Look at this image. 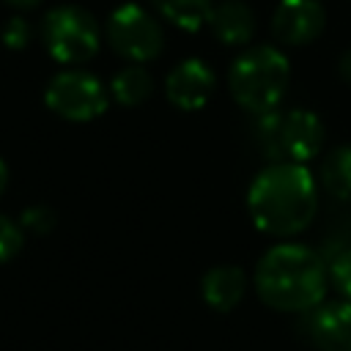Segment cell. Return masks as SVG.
Returning a JSON list of instances; mask_svg holds the SVG:
<instances>
[{
    "instance_id": "d6986e66",
    "label": "cell",
    "mask_w": 351,
    "mask_h": 351,
    "mask_svg": "<svg viewBox=\"0 0 351 351\" xmlns=\"http://www.w3.org/2000/svg\"><path fill=\"white\" fill-rule=\"evenodd\" d=\"M22 228L33 233H49L55 228V211L47 206H30L22 211Z\"/></svg>"
},
{
    "instance_id": "5b68a950",
    "label": "cell",
    "mask_w": 351,
    "mask_h": 351,
    "mask_svg": "<svg viewBox=\"0 0 351 351\" xmlns=\"http://www.w3.org/2000/svg\"><path fill=\"white\" fill-rule=\"evenodd\" d=\"M41 38L47 52L66 66L85 63L99 49V25L80 5H58L44 16Z\"/></svg>"
},
{
    "instance_id": "52a82bcc",
    "label": "cell",
    "mask_w": 351,
    "mask_h": 351,
    "mask_svg": "<svg viewBox=\"0 0 351 351\" xmlns=\"http://www.w3.org/2000/svg\"><path fill=\"white\" fill-rule=\"evenodd\" d=\"M107 38H110L112 49L132 63L154 60L165 44L159 22L137 3H123L110 14Z\"/></svg>"
},
{
    "instance_id": "ffe728a7",
    "label": "cell",
    "mask_w": 351,
    "mask_h": 351,
    "mask_svg": "<svg viewBox=\"0 0 351 351\" xmlns=\"http://www.w3.org/2000/svg\"><path fill=\"white\" fill-rule=\"evenodd\" d=\"M340 77L351 85V49H346L343 58H340Z\"/></svg>"
},
{
    "instance_id": "ac0fdd59",
    "label": "cell",
    "mask_w": 351,
    "mask_h": 351,
    "mask_svg": "<svg viewBox=\"0 0 351 351\" xmlns=\"http://www.w3.org/2000/svg\"><path fill=\"white\" fill-rule=\"evenodd\" d=\"M0 38H3V44L8 49H25L27 41H30V25H27V19H22V16L5 19V25L0 30Z\"/></svg>"
},
{
    "instance_id": "4fadbf2b",
    "label": "cell",
    "mask_w": 351,
    "mask_h": 351,
    "mask_svg": "<svg viewBox=\"0 0 351 351\" xmlns=\"http://www.w3.org/2000/svg\"><path fill=\"white\" fill-rule=\"evenodd\" d=\"M112 96L118 104H126V107H134V104H143L151 90H154V80L148 74V69H143L140 63H132L126 69H121L115 77H112V85H110Z\"/></svg>"
},
{
    "instance_id": "7402d4cb",
    "label": "cell",
    "mask_w": 351,
    "mask_h": 351,
    "mask_svg": "<svg viewBox=\"0 0 351 351\" xmlns=\"http://www.w3.org/2000/svg\"><path fill=\"white\" fill-rule=\"evenodd\" d=\"M5 184H8V167H5V162L0 159V195H3V189H5Z\"/></svg>"
},
{
    "instance_id": "8fae6325",
    "label": "cell",
    "mask_w": 351,
    "mask_h": 351,
    "mask_svg": "<svg viewBox=\"0 0 351 351\" xmlns=\"http://www.w3.org/2000/svg\"><path fill=\"white\" fill-rule=\"evenodd\" d=\"M244 291H247V277L239 266L230 263L211 266L200 280L203 302L217 313H230L244 299Z\"/></svg>"
},
{
    "instance_id": "9c48e42d",
    "label": "cell",
    "mask_w": 351,
    "mask_h": 351,
    "mask_svg": "<svg viewBox=\"0 0 351 351\" xmlns=\"http://www.w3.org/2000/svg\"><path fill=\"white\" fill-rule=\"evenodd\" d=\"M307 337L318 351H351V302H321L307 310Z\"/></svg>"
},
{
    "instance_id": "8992f818",
    "label": "cell",
    "mask_w": 351,
    "mask_h": 351,
    "mask_svg": "<svg viewBox=\"0 0 351 351\" xmlns=\"http://www.w3.org/2000/svg\"><path fill=\"white\" fill-rule=\"evenodd\" d=\"M44 101L66 121H93L107 110V88L88 71L66 69L49 80Z\"/></svg>"
},
{
    "instance_id": "3957f363",
    "label": "cell",
    "mask_w": 351,
    "mask_h": 351,
    "mask_svg": "<svg viewBox=\"0 0 351 351\" xmlns=\"http://www.w3.org/2000/svg\"><path fill=\"white\" fill-rule=\"evenodd\" d=\"M291 80L288 58L277 47H252L241 52L228 74L233 99L250 112H271L285 96Z\"/></svg>"
},
{
    "instance_id": "9a60e30c",
    "label": "cell",
    "mask_w": 351,
    "mask_h": 351,
    "mask_svg": "<svg viewBox=\"0 0 351 351\" xmlns=\"http://www.w3.org/2000/svg\"><path fill=\"white\" fill-rule=\"evenodd\" d=\"M321 184L340 200H351V145L335 148L321 165Z\"/></svg>"
},
{
    "instance_id": "5bb4252c",
    "label": "cell",
    "mask_w": 351,
    "mask_h": 351,
    "mask_svg": "<svg viewBox=\"0 0 351 351\" xmlns=\"http://www.w3.org/2000/svg\"><path fill=\"white\" fill-rule=\"evenodd\" d=\"M154 5L176 27L197 30L200 25L208 22V14L214 8V0H154Z\"/></svg>"
},
{
    "instance_id": "6da1fadb",
    "label": "cell",
    "mask_w": 351,
    "mask_h": 351,
    "mask_svg": "<svg viewBox=\"0 0 351 351\" xmlns=\"http://www.w3.org/2000/svg\"><path fill=\"white\" fill-rule=\"evenodd\" d=\"M247 208L258 230L269 236H296L315 217L318 208L315 178L304 165L271 162L250 184Z\"/></svg>"
},
{
    "instance_id": "7a4b0ae2",
    "label": "cell",
    "mask_w": 351,
    "mask_h": 351,
    "mask_svg": "<svg viewBox=\"0 0 351 351\" xmlns=\"http://www.w3.org/2000/svg\"><path fill=\"white\" fill-rule=\"evenodd\" d=\"M329 269L304 244H274L255 266L258 296L280 313H307L324 302Z\"/></svg>"
},
{
    "instance_id": "e0dca14e",
    "label": "cell",
    "mask_w": 351,
    "mask_h": 351,
    "mask_svg": "<svg viewBox=\"0 0 351 351\" xmlns=\"http://www.w3.org/2000/svg\"><path fill=\"white\" fill-rule=\"evenodd\" d=\"M22 241H25L22 228L14 219H8V217L0 214V263L11 261L22 250Z\"/></svg>"
},
{
    "instance_id": "277c9868",
    "label": "cell",
    "mask_w": 351,
    "mask_h": 351,
    "mask_svg": "<svg viewBox=\"0 0 351 351\" xmlns=\"http://www.w3.org/2000/svg\"><path fill=\"white\" fill-rule=\"evenodd\" d=\"M258 140L271 162L304 165L324 145V123L310 110H271L258 121Z\"/></svg>"
},
{
    "instance_id": "7c38bea8",
    "label": "cell",
    "mask_w": 351,
    "mask_h": 351,
    "mask_svg": "<svg viewBox=\"0 0 351 351\" xmlns=\"http://www.w3.org/2000/svg\"><path fill=\"white\" fill-rule=\"evenodd\" d=\"M208 25H211L214 36L222 44L236 47V44H247L252 38V33H255V14L241 0H225V3L211 8Z\"/></svg>"
},
{
    "instance_id": "30bf717a",
    "label": "cell",
    "mask_w": 351,
    "mask_h": 351,
    "mask_svg": "<svg viewBox=\"0 0 351 351\" xmlns=\"http://www.w3.org/2000/svg\"><path fill=\"white\" fill-rule=\"evenodd\" d=\"M214 85H217L214 71H211L203 60L189 58V60L178 63V66L167 74L165 93H167V99H170L178 110H200V107L211 99Z\"/></svg>"
},
{
    "instance_id": "44dd1931",
    "label": "cell",
    "mask_w": 351,
    "mask_h": 351,
    "mask_svg": "<svg viewBox=\"0 0 351 351\" xmlns=\"http://www.w3.org/2000/svg\"><path fill=\"white\" fill-rule=\"evenodd\" d=\"M8 5H14V8H33V5H38L41 0H5Z\"/></svg>"
},
{
    "instance_id": "2e32d148",
    "label": "cell",
    "mask_w": 351,
    "mask_h": 351,
    "mask_svg": "<svg viewBox=\"0 0 351 351\" xmlns=\"http://www.w3.org/2000/svg\"><path fill=\"white\" fill-rule=\"evenodd\" d=\"M329 277H332V285L351 302V244L346 250H340L332 263H329Z\"/></svg>"
},
{
    "instance_id": "ba28073f",
    "label": "cell",
    "mask_w": 351,
    "mask_h": 351,
    "mask_svg": "<svg viewBox=\"0 0 351 351\" xmlns=\"http://www.w3.org/2000/svg\"><path fill=\"white\" fill-rule=\"evenodd\" d=\"M326 11L318 0H280L271 16V30L282 44H310L321 36Z\"/></svg>"
}]
</instances>
